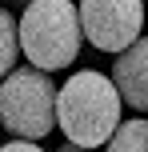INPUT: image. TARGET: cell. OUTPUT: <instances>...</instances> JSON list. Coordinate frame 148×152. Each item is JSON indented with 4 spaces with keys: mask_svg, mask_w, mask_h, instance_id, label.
Wrapping results in <instances>:
<instances>
[{
    "mask_svg": "<svg viewBox=\"0 0 148 152\" xmlns=\"http://www.w3.org/2000/svg\"><path fill=\"white\" fill-rule=\"evenodd\" d=\"M112 84L120 92V104L136 116H148V36H136L124 52L112 56Z\"/></svg>",
    "mask_w": 148,
    "mask_h": 152,
    "instance_id": "obj_5",
    "label": "cell"
},
{
    "mask_svg": "<svg viewBox=\"0 0 148 152\" xmlns=\"http://www.w3.org/2000/svg\"><path fill=\"white\" fill-rule=\"evenodd\" d=\"M144 4H148V0H144Z\"/></svg>",
    "mask_w": 148,
    "mask_h": 152,
    "instance_id": "obj_11",
    "label": "cell"
},
{
    "mask_svg": "<svg viewBox=\"0 0 148 152\" xmlns=\"http://www.w3.org/2000/svg\"><path fill=\"white\" fill-rule=\"evenodd\" d=\"M104 152H148V116L120 120L116 132L104 140Z\"/></svg>",
    "mask_w": 148,
    "mask_h": 152,
    "instance_id": "obj_6",
    "label": "cell"
},
{
    "mask_svg": "<svg viewBox=\"0 0 148 152\" xmlns=\"http://www.w3.org/2000/svg\"><path fill=\"white\" fill-rule=\"evenodd\" d=\"M8 4H12V8H20V12H24V8L32 4V0H8Z\"/></svg>",
    "mask_w": 148,
    "mask_h": 152,
    "instance_id": "obj_10",
    "label": "cell"
},
{
    "mask_svg": "<svg viewBox=\"0 0 148 152\" xmlns=\"http://www.w3.org/2000/svg\"><path fill=\"white\" fill-rule=\"evenodd\" d=\"M20 56L40 72H64L84 48L76 20V0H32L16 20Z\"/></svg>",
    "mask_w": 148,
    "mask_h": 152,
    "instance_id": "obj_2",
    "label": "cell"
},
{
    "mask_svg": "<svg viewBox=\"0 0 148 152\" xmlns=\"http://www.w3.org/2000/svg\"><path fill=\"white\" fill-rule=\"evenodd\" d=\"M0 152H44V148L36 140H8V144H0Z\"/></svg>",
    "mask_w": 148,
    "mask_h": 152,
    "instance_id": "obj_8",
    "label": "cell"
},
{
    "mask_svg": "<svg viewBox=\"0 0 148 152\" xmlns=\"http://www.w3.org/2000/svg\"><path fill=\"white\" fill-rule=\"evenodd\" d=\"M20 64V32H16L12 8H0V80Z\"/></svg>",
    "mask_w": 148,
    "mask_h": 152,
    "instance_id": "obj_7",
    "label": "cell"
},
{
    "mask_svg": "<svg viewBox=\"0 0 148 152\" xmlns=\"http://www.w3.org/2000/svg\"><path fill=\"white\" fill-rule=\"evenodd\" d=\"M80 36L100 52H124L144 36V0H76Z\"/></svg>",
    "mask_w": 148,
    "mask_h": 152,
    "instance_id": "obj_4",
    "label": "cell"
},
{
    "mask_svg": "<svg viewBox=\"0 0 148 152\" xmlns=\"http://www.w3.org/2000/svg\"><path fill=\"white\" fill-rule=\"evenodd\" d=\"M56 152H96V148H80V144H68L64 140V144H56Z\"/></svg>",
    "mask_w": 148,
    "mask_h": 152,
    "instance_id": "obj_9",
    "label": "cell"
},
{
    "mask_svg": "<svg viewBox=\"0 0 148 152\" xmlns=\"http://www.w3.org/2000/svg\"><path fill=\"white\" fill-rule=\"evenodd\" d=\"M56 88L48 72L16 64L0 80V128L12 140H44L56 128Z\"/></svg>",
    "mask_w": 148,
    "mask_h": 152,
    "instance_id": "obj_3",
    "label": "cell"
},
{
    "mask_svg": "<svg viewBox=\"0 0 148 152\" xmlns=\"http://www.w3.org/2000/svg\"><path fill=\"white\" fill-rule=\"evenodd\" d=\"M124 120V104H120L116 84L108 72H72L68 80L56 88V128L64 132L68 144L80 148H104V140L116 132Z\"/></svg>",
    "mask_w": 148,
    "mask_h": 152,
    "instance_id": "obj_1",
    "label": "cell"
}]
</instances>
